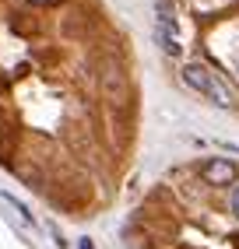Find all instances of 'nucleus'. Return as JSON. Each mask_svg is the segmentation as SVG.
<instances>
[{
    "instance_id": "f257e3e1",
    "label": "nucleus",
    "mask_w": 239,
    "mask_h": 249,
    "mask_svg": "<svg viewBox=\"0 0 239 249\" xmlns=\"http://www.w3.org/2000/svg\"><path fill=\"white\" fill-rule=\"evenodd\" d=\"M183 81H186V88H194L197 95H204V98L215 102L218 109H232V106H236V91H232L215 71L204 67V63H186V67H183Z\"/></svg>"
},
{
    "instance_id": "f03ea898",
    "label": "nucleus",
    "mask_w": 239,
    "mask_h": 249,
    "mask_svg": "<svg viewBox=\"0 0 239 249\" xmlns=\"http://www.w3.org/2000/svg\"><path fill=\"white\" fill-rule=\"evenodd\" d=\"M200 176H204V182H211V186H229V182L239 176V169L229 158H211V161H204Z\"/></svg>"
},
{
    "instance_id": "7ed1b4c3",
    "label": "nucleus",
    "mask_w": 239,
    "mask_h": 249,
    "mask_svg": "<svg viewBox=\"0 0 239 249\" xmlns=\"http://www.w3.org/2000/svg\"><path fill=\"white\" fill-rule=\"evenodd\" d=\"M155 14H159V32H173L176 36V7L169 4V0H159Z\"/></svg>"
},
{
    "instance_id": "20e7f679",
    "label": "nucleus",
    "mask_w": 239,
    "mask_h": 249,
    "mask_svg": "<svg viewBox=\"0 0 239 249\" xmlns=\"http://www.w3.org/2000/svg\"><path fill=\"white\" fill-rule=\"evenodd\" d=\"M155 39L162 42V49H165L169 56H179V42H176L173 32H159V28H155Z\"/></svg>"
},
{
    "instance_id": "39448f33",
    "label": "nucleus",
    "mask_w": 239,
    "mask_h": 249,
    "mask_svg": "<svg viewBox=\"0 0 239 249\" xmlns=\"http://www.w3.org/2000/svg\"><path fill=\"white\" fill-rule=\"evenodd\" d=\"M0 200H4V204H11L14 211H18V218H21V221H32V211H28V207L18 200V196H11V193H0Z\"/></svg>"
},
{
    "instance_id": "423d86ee",
    "label": "nucleus",
    "mask_w": 239,
    "mask_h": 249,
    "mask_svg": "<svg viewBox=\"0 0 239 249\" xmlns=\"http://www.w3.org/2000/svg\"><path fill=\"white\" fill-rule=\"evenodd\" d=\"M229 204H232V214H236V218H239V186L232 190V200H229Z\"/></svg>"
},
{
    "instance_id": "0eeeda50",
    "label": "nucleus",
    "mask_w": 239,
    "mask_h": 249,
    "mask_svg": "<svg viewBox=\"0 0 239 249\" xmlns=\"http://www.w3.org/2000/svg\"><path fill=\"white\" fill-rule=\"evenodd\" d=\"M78 249H95V246H92V239H81V246H78Z\"/></svg>"
},
{
    "instance_id": "6e6552de",
    "label": "nucleus",
    "mask_w": 239,
    "mask_h": 249,
    "mask_svg": "<svg viewBox=\"0 0 239 249\" xmlns=\"http://www.w3.org/2000/svg\"><path fill=\"white\" fill-rule=\"evenodd\" d=\"M32 4H53V0H32Z\"/></svg>"
}]
</instances>
